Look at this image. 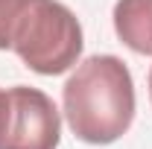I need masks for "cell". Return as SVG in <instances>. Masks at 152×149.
<instances>
[{
	"mask_svg": "<svg viewBox=\"0 0 152 149\" xmlns=\"http://www.w3.org/2000/svg\"><path fill=\"white\" fill-rule=\"evenodd\" d=\"M114 32L140 56H152V0H117L114 3Z\"/></svg>",
	"mask_w": 152,
	"mask_h": 149,
	"instance_id": "cell-4",
	"label": "cell"
},
{
	"mask_svg": "<svg viewBox=\"0 0 152 149\" xmlns=\"http://www.w3.org/2000/svg\"><path fill=\"white\" fill-rule=\"evenodd\" d=\"M58 140L61 117L44 91L29 85L0 91V149H56Z\"/></svg>",
	"mask_w": 152,
	"mask_h": 149,
	"instance_id": "cell-3",
	"label": "cell"
},
{
	"mask_svg": "<svg viewBox=\"0 0 152 149\" xmlns=\"http://www.w3.org/2000/svg\"><path fill=\"white\" fill-rule=\"evenodd\" d=\"M61 108L79 140L105 146L120 140L134 120V82L117 56H91L61 88Z\"/></svg>",
	"mask_w": 152,
	"mask_h": 149,
	"instance_id": "cell-1",
	"label": "cell"
},
{
	"mask_svg": "<svg viewBox=\"0 0 152 149\" xmlns=\"http://www.w3.org/2000/svg\"><path fill=\"white\" fill-rule=\"evenodd\" d=\"M82 23L58 0H29L12 38V53L41 76L70 70L82 56Z\"/></svg>",
	"mask_w": 152,
	"mask_h": 149,
	"instance_id": "cell-2",
	"label": "cell"
},
{
	"mask_svg": "<svg viewBox=\"0 0 152 149\" xmlns=\"http://www.w3.org/2000/svg\"><path fill=\"white\" fill-rule=\"evenodd\" d=\"M149 99H152V70H149Z\"/></svg>",
	"mask_w": 152,
	"mask_h": 149,
	"instance_id": "cell-6",
	"label": "cell"
},
{
	"mask_svg": "<svg viewBox=\"0 0 152 149\" xmlns=\"http://www.w3.org/2000/svg\"><path fill=\"white\" fill-rule=\"evenodd\" d=\"M26 3L29 0H0V50H12V38Z\"/></svg>",
	"mask_w": 152,
	"mask_h": 149,
	"instance_id": "cell-5",
	"label": "cell"
}]
</instances>
